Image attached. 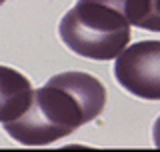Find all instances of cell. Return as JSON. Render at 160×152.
<instances>
[{
  "label": "cell",
  "instance_id": "6da1fadb",
  "mask_svg": "<svg viewBox=\"0 0 160 152\" xmlns=\"http://www.w3.org/2000/svg\"><path fill=\"white\" fill-rule=\"evenodd\" d=\"M106 90L88 72H60L34 90L30 108L4 124L12 140L24 146H46L72 134L104 110Z\"/></svg>",
  "mask_w": 160,
  "mask_h": 152
},
{
  "label": "cell",
  "instance_id": "7a4b0ae2",
  "mask_svg": "<svg viewBox=\"0 0 160 152\" xmlns=\"http://www.w3.org/2000/svg\"><path fill=\"white\" fill-rule=\"evenodd\" d=\"M144 0H76L60 18L58 36L70 52L90 60H112L128 46Z\"/></svg>",
  "mask_w": 160,
  "mask_h": 152
},
{
  "label": "cell",
  "instance_id": "3957f363",
  "mask_svg": "<svg viewBox=\"0 0 160 152\" xmlns=\"http://www.w3.org/2000/svg\"><path fill=\"white\" fill-rule=\"evenodd\" d=\"M114 78L132 96L160 100V40H142L124 48L114 62Z\"/></svg>",
  "mask_w": 160,
  "mask_h": 152
},
{
  "label": "cell",
  "instance_id": "277c9868",
  "mask_svg": "<svg viewBox=\"0 0 160 152\" xmlns=\"http://www.w3.org/2000/svg\"><path fill=\"white\" fill-rule=\"evenodd\" d=\"M32 100L34 90L26 76L14 68L0 66V122L6 124L20 118Z\"/></svg>",
  "mask_w": 160,
  "mask_h": 152
},
{
  "label": "cell",
  "instance_id": "5b68a950",
  "mask_svg": "<svg viewBox=\"0 0 160 152\" xmlns=\"http://www.w3.org/2000/svg\"><path fill=\"white\" fill-rule=\"evenodd\" d=\"M138 28L160 32V0H144V14L138 22Z\"/></svg>",
  "mask_w": 160,
  "mask_h": 152
},
{
  "label": "cell",
  "instance_id": "8992f818",
  "mask_svg": "<svg viewBox=\"0 0 160 152\" xmlns=\"http://www.w3.org/2000/svg\"><path fill=\"white\" fill-rule=\"evenodd\" d=\"M152 140H154V146L160 148V116L156 118V122L152 126Z\"/></svg>",
  "mask_w": 160,
  "mask_h": 152
},
{
  "label": "cell",
  "instance_id": "52a82bcc",
  "mask_svg": "<svg viewBox=\"0 0 160 152\" xmlns=\"http://www.w3.org/2000/svg\"><path fill=\"white\" fill-rule=\"evenodd\" d=\"M4 2H6V0H0V4H4Z\"/></svg>",
  "mask_w": 160,
  "mask_h": 152
}]
</instances>
